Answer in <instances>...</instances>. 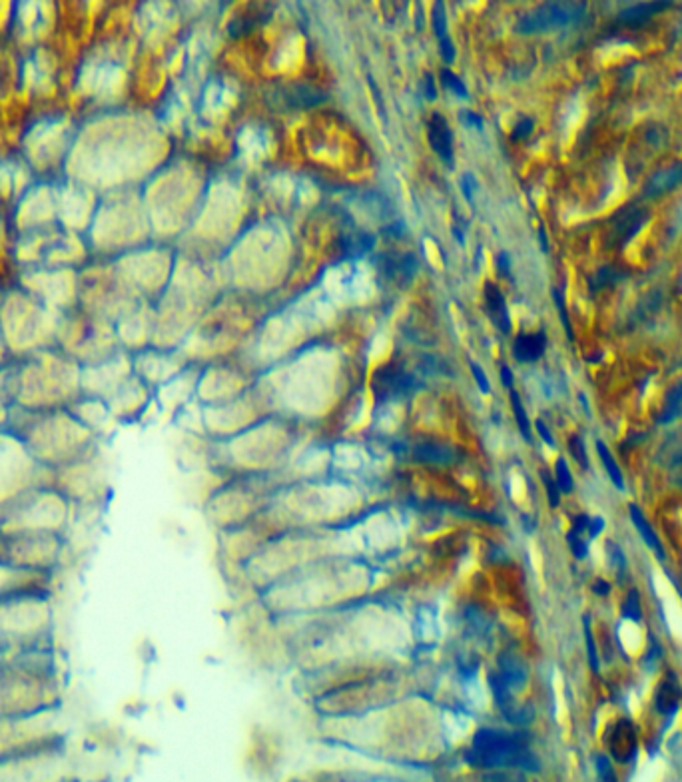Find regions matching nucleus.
I'll return each instance as SVG.
<instances>
[{"instance_id":"nucleus-31","label":"nucleus","mask_w":682,"mask_h":782,"mask_svg":"<svg viewBox=\"0 0 682 782\" xmlns=\"http://www.w3.org/2000/svg\"><path fill=\"white\" fill-rule=\"evenodd\" d=\"M596 774H598L600 782H616V772L611 761H609V757H605V755L596 757Z\"/></svg>"},{"instance_id":"nucleus-9","label":"nucleus","mask_w":682,"mask_h":782,"mask_svg":"<svg viewBox=\"0 0 682 782\" xmlns=\"http://www.w3.org/2000/svg\"><path fill=\"white\" fill-rule=\"evenodd\" d=\"M682 182V162H677L672 166H666L659 172L650 176L642 188V198H659L670 190H674Z\"/></svg>"},{"instance_id":"nucleus-46","label":"nucleus","mask_w":682,"mask_h":782,"mask_svg":"<svg viewBox=\"0 0 682 782\" xmlns=\"http://www.w3.org/2000/svg\"><path fill=\"white\" fill-rule=\"evenodd\" d=\"M539 241H541V248L543 252H549V246H547V236H545V230L539 228Z\"/></svg>"},{"instance_id":"nucleus-14","label":"nucleus","mask_w":682,"mask_h":782,"mask_svg":"<svg viewBox=\"0 0 682 782\" xmlns=\"http://www.w3.org/2000/svg\"><path fill=\"white\" fill-rule=\"evenodd\" d=\"M419 270V261L413 254H401V256H385L383 258V272L397 282H409Z\"/></svg>"},{"instance_id":"nucleus-30","label":"nucleus","mask_w":682,"mask_h":782,"mask_svg":"<svg viewBox=\"0 0 682 782\" xmlns=\"http://www.w3.org/2000/svg\"><path fill=\"white\" fill-rule=\"evenodd\" d=\"M585 643H587V654H589V665L594 673H598V654H596V647H594V637L591 625H589V619L585 617Z\"/></svg>"},{"instance_id":"nucleus-10","label":"nucleus","mask_w":682,"mask_h":782,"mask_svg":"<svg viewBox=\"0 0 682 782\" xmlns=\"http://www.w3.org/2000/svg\"><path fill=\"white\" fill-rule=\"evenodd\" d=\"M547 348V335L545 331L535 333H519L513 342V355L521 364H533L543 357Z\"/></svg>"},{"instance_id":"nucleus-42","label":"nucleus","mask_w":682,"mask_h":782,"mask_svg":"<svg viewBox=\"0 0 682 782\" xmlns=\"http://www.w3.org/2000/svg\"><path fill=\"white\" fill-rule=\"evenodd\" d=\"M602 529H605V521H602L600 517H591V525H589V537H598Z\"/></svg>"},{"instance_id":"nucleus-43","label":"nucleus","mask_w":682,"mask_h":782,"mask_svg":"<svg viewBox=\"0 0 682 782\" xmlns=\"http://www.w3.org/2000/svg\"><path fill=\"white\" fill-rule=\"evenodd\" d=\"M501 381L505 388H513V371L509 370V366H501Z\"/></svg>"},{"instance_id":"nucleus-40","label":"nucleus","mask_w":682,"mask_h":782,"mask_svg":"<svg viewBox=\"0 0 682 782\" xmlns=\"http://www.w3.org/2000/svg\"><path fill=\"white\" fill-rule=\"evenodd\" d=\"M535 427H537V434L541 435V439L547 443V445H555V437H552V434H550V429L545 425V421H541V419H537L535 421Z\"/></svg>"},{"instance_id":"nucleus-13","label":"nucleus","mask_w":682,"mask_h":782,"mask_svg":"<svg viewBox=\"0 0 682 782\" xmlns=\"http://www.w3.org/2000/svg\"><path fill=\"white\" fill-rule=\"evenodd\" d=\"M672 2L668 0H653V2H637V4H631L626 8H622L618 12V22L622 24H629V26H642L644 22H648L655 14H659L662 10L670 8Z\"/></svg>"},{"instance_id":"nucleus-23","label":"nucleus","mask_w":682,"mask_h":782,"mask_svg":"<svg viewBox=\"0 0 682 782\" xmlns=\"http://www.w3.org/2000/svg\"><path fill=\"white\" fill-rule=\"evenodd\" d=\"M555 483H557L561 493H571L574 489V479H572L571 469H569V463L563 457H559L555 463Z\"/></svg>"},{"instance_id":"nucleus-17","label":"nucleus","mask_w":682,"mask_h":782,"mask_svg":"<svg viewBox=\"0 0 682 782\" xmlns=\"http://www.w3.org/2000/svg\"><path fill=\"white\" fill-rule=\"evenodd\" d=\"M626 276H629V274H626L624 270H620V268H615V265H602V268H598L593 276L589 278V287H591V292H598V289H602V287H611V285H615V283L622 282Z\"/></svg>"},{"instance_id":"nucleus-38","label":"nucleus","mask_w":682,"mask_h":782,"mask_svg":"<svg viewBox=\"0 0 682 782\" xmlns=\"http://www.w3.org/2000/svg\"><path fill=\"white\" fill-rule=\"evenodd\" d=\"M423 94L427 96L429 102H433L437 98V88H435V80L431 74H425V78H423Z\"/></svg>"},{"instance_id":"nucleus-25","label":"nucleus","mask_w":682,"mask_h":782,"mask_svg":"<svg viewBox=\"0 0 682 782\" xmlns=\"http://www.w3.org/2000/svg\"><path fill=\"white\" fill-rule=\"evenodd\" d=\"M622 617L629 619V621H635L638 623L642 619V611H640V601H638V593L633 589L622 605Z\"/></svg>"},{"instance_id":"nucleus-39","label":"nucleus","mask_w":682,"mask_h":782,"mask_svg":"<svg viewBox=\"0 0 682 782\" xmlns=\"http://www.w3.org/2000/svg\"><path fill=\"white\" fill-rule=\"evenodd\" d=\"M497 270H499V274L505 276V278L511 276V258H509L507 252H499V254H497Z\"/></svg>"},{"instance_id":"nucleus-16","label":"nucleus","mask_w":682,"mask_h":782,"mask_svg":"<svg viewBox=\"0 0 682 782\" xmlns=\"http://www.w3.org/2000/svg\"><path fill=\"white\" fill-rule=\"evenodd\" d=\"M374 236L365 234V232H352V234H343L339 238L341 254L348 256V258H361V256L369 254L372 248H374Z\"/></svg>"},{"instance_id":"nucleus-32","label":"nucleus","mask_w":682,"mask_h":782,"mask_svg":"<svg viewBox=\"0 0 682 782\" xmlns=\"http://www.w3.org/2000/svg\"><path fill=\"white\" fill-rule=\"evenodd\" d=\"M541 477H543V483H545V491H547L549 505L550 507H559V505H561V491H559V487H557V483H555V477H550L547 471H543Z\"/></svg>"},{"instance_id":"nucleus-26","label":"nucleus","mask_w":682,"mask_h":782,"mask_svg":"<svg viewBox=\"0 0 682 782\" xmlns=\"http://www.w3.org/2000/svg\"><path fill=\"white\" fill-rule=\"evenodd\" d=\"M431 19H433V30H435V36L437 38H445V36H449L447 34V16H445V6H443V2H437V4H433V14H431Z\"/></svg>"},{"instance_id":"nucleus-5","label":"nucleus","mask_w":682,"mask_h":782,"mask_svg":"<svg viewBox=\"0 0 682 782\" xmlns=\"http://www.w3.org/2000/svg\"><path fill=\"white\" fill-rule=\"evenodd\" d=\"M607 744H609V750L615 757V761L622 762V764L633 761L638 753L637 728L633 726V722L631 720H618L611 728V733L607 735Z\"/></svg>"},{"instance_id":"nucleus-41","label":"nucleus","mask_w":682,"mask_h":782,"mask_svg":"<svg viewBox=\"0 0 682 782\" xmlns=\"http://www.w3.org/2000/svg\"><path fill=\"white\" fill-rule=\"evenodd\" d=\"M461 188L465 198H467V200H473V190H475V178H473V174L463 176Z\"/></svg>"},{"instance_id":"nucleus-1","label":"nucleus","mask_w":682,"mask_h":782,"mask_svg":"<svg viewBox=\"0 0 682 782\" xmlns=\"http://www.w3.org/2000/svg\"><path fill=\"white\" fill-rule=\"evenodd\" d=\"M465 762L479 770H541V762L533 753L528 735L523 728H479L465 753Z\"/></svg>"},{"instance_id":"nucleus-37","label":"nucleus","mask_w":682,"mask_h":782,"mask_svg":"<svg viewBox=\"0 0 682 782\" xmlns=\"http://www.w3.org/2000/svg\"><path fill=\"white\" fill-rule=\"evenodd\" d=\"M461 120L465 122V124H469V126H475L477 130H481V128H483V124H485L483 118H481L479 114L471 112V110H463Z\"/></svg>"},{"instance_id":"nucleus-34","label":"nucleus","mask_w":682,"mask_h":782,"mask_svg":"<svg viewBox=\"0 0 682 782\" xmlns=\"http://www.w3.org/2000/svg\"><path fill=\"white\" fill-rule=\"evenodd\" d=\"M533 126H535V122H533L531 118H521V120L517 122V126H515L513 134H511V138H513V140H523V138H527L528 134L533 132Z\"/></svg>"},{"instance_id":"nucleus-20","label":"nucleus","mask_w":682,"mask_h":782,"mask_svg":"<svg viewBox=\"0 0 682 782\" xmlns=\"http://www.w3.org/2000/svg\"><path fill=\"white\" fill-rule=\"evenodd\" d=\"M503 717L515 728H527L528 724L535 720V709L531 704H517L515 702L509 711L503 713Z\"/></svg>"},{"instance_id":"nucleus-36","label":"nucleus","mask_w":682,"mask_h":782,"mask_svg":"<svg viewBox=\"0 0 682 782\" xmlns=\"http://www.w3.org/2000/svg\"><path fill=\"white\" fill-rule=\"evenodd\" d=\"M439 48H441V56H443L445 62H453V60H455V46H453V43H451L449 36L441 38Z\"/></svg>"},{"instance_id":"nucleus-21","label":"nucleus","mask_w":682,"mask_h":782,"mask_svg":"<svg viewBox=\"0 0 682 782\" xmlns=\"http://www.w3.org/2000/svg\"><path fill=\"white\" fill-rule=\"evenodd\" d=\"M596 451H598V457H600V461H602V467L607 469V473H609L611 481L615 483V487H618V489L622 491V489H624V479H622V473H620V469H618V465H616L613 453L609 451V447H607L602 441H596Z\"/></svg>"},{"instance_id":"nucleus-15","label":"nucleus","mask_w":682,"mask_h":782,"mask_svg":"<svg viewBox=\"0 0 682 782\" xmlns=\"http://www.w3.org/2000/svg\"><path fill=\"white\" fill-rule=\"evenodd\" d=\"M679 700H681V687H679V683L670 676H666L664 680H662V685L659 687V691H657V698H655V707H657V711L659 713H662V715H674L677 713V709H679Z\"/></svg>"},{"instance_id":"nucleus-18","label":"nucleus","mask_w":682,"mask_h":782,"mask_svg":"<svg viewBox=\"0 0 682 782\" xmlns=\"http://www.w3.org/2000/svg\"><path fill=\"white\" fill-rule=\"evenodd\" d=\"M631 519H633V525L637 527V531L640 533V537L644 539V543L648 545L650 549H655L659 557H662V555H664V549H662V545H660L659 537H657V533L653 531V527L648 525V521L644 519L642 511L638 509L637 505H631Z\"/></svg>"},{"instance_id":"nucleus-7","label":"nucleus","mask_w":682,"mask_h":782,"mask_svg":"<svg viewBox=\"0 0 682 782\" xmlns=\"http://www.w3.org/2000/svg\"><path fill=\"white\" fill-rule=\"evenodd\" d=\"M429 144L433 152L437 154L449 168H453V134L447 120L441 114H433L429 120Z\"/></svg>"},{"instance_id":"nucleus-2","label":"nucleus","mask_w":682,"mask_h":782,"mask_svg":"<svg viewBox=\"0 0 682 782\" xmlns=\"http://www.w3.org/2000/svg\"><path fill=\"white\" fill-rule=\"evenodd\" d=\"M587 16V4L585 2H545L527 14H523L517 24L515 32L519 34H533V32H545L552 28H565L579 24Z\"/></svg>"},{"instance_id":"nucleus-22","label":"nucleus","mask_w":682,"mask_h":782,"mask_svg":"<svg viewBox=\"0 0 682 782\" xmlns=\"http://www.w3.org/2000/svg\"><path fill=\"white\" fill-rule=\"evenodd\" d=\"M511 405H513V413H515V421L519 425V431L525 437V441H533V434H531V421H528V415L523 407V401H521V395L517 391L511 390Z\"/></svg>"},{"instance_id":"nucleus-44","label":"nucleus","mask_w":682,"mask_h":782,"mask_svg":"<svg viewBox=\"0 0 682 782\" xmlns=\"http://www.w3.org/2000/svg\"><path fill=\"white\" fill-rule=\"evenodd\" d=\"M593 591L598 595V597H605V595H609V591H611V585L607 583V581H596L593 585Z\"/></svg>"},{"instance_id":"nucleus-19","label":"nucleus","mask_w":682,"mask_h":782,"mask_svg":"<svg viewBox=\"0 0 682 782\" xmlns=\"http://www.w3.org/2000/svg\"><path fill=\"white\" fill-rule=\"evenodd\" d=\"M682 413V383H679L677 388L668 391L666 395V403H664V410L660 413L659 423L660 425H666L670 421H674L679 415Z\"/></svg>"},{"instance_id":"nucleus-24","label":"nucleus","mask_w":682,"mask_h":782,"mask_svg":"<svg viewBox=\"0 0 682 782\" xmlns=\"http://www.w3.org/2000/svg\"><path fill=\"white\" fill-rule=\"evenodd\" d=\"M441 80H443V84L449 88L453 94H457L459 98H467L469 96V92H467V86L463 84V80L455 74V72H451L449 68H443L441 70Z\"/></svg>"},{"instance_id":"nucleus-27","label":"nucleus","mask_w":682,"mask_h":782,"mask_svg":"<svg viewBox=\"0 0 682 782\" xmlns=\"http://www.w3.org/2000/svg\"><path fill=\"white\" fill-rule=\"evenodd\" d=\"M552 300H555V305H557V309H559V316H561V322H563V326H565V329H567V337L572 342V327H571V320H569V313H567V307H565V298H563V292L559 289V287H552Z\"/></svg>"},{"instance_id":"nucleus-28","label":"nucleus","mask_w":682,"mask_h":782,"mask_svg":"<svg viewBox=\"0 0 682 782\" xmlns=\"http://www.w3.org/2000/svg\"><path fill=\"white\" fill-rule=\"evenodd\" d=\"M569 451H571V455L574 457V461L583 467V469H587L589 467V459H587V449H585V441L579 437V435H572L571 439H569Z\"/></svg>"},{"instance_id":"nucleus-11","label":"nucleus","mask_w":682,"mask_h":782,"mask_svg":"<svg viewBox=\"0 0 682 782\" xmlns=\"http://www.w3.org/2000/svg\"><path fill=\"white\" fill-rule=\"evenodd\" d=\"M413 457L421 463L429 465H453L459 455L457 449L439 441H421L413 447Z\"/></svg>"},{"instance_id":"nucleus-4","label":"nucleus","mask_w":682,"mask_h":782,"mask_svg":"<svg viewBox=\"0 0 682 782\" xmlns=\"http://www.w3.org/2000/svg\"><path fill=\"white\" fill-rule=\"evenodd\" d=\"M648 222V212L644 208H626L618 212L611 224V232L607 236L609 248H622L637 236Z\"/></svg>"},{"instance_id":"nucleus-6","label":"nucleus","mask_w":682,"mask_h":782,"mask_svg":"<svg viewBox=\"0 0 682 782\" xmlns=\"http://www.w3.org/2000/svg\"><path fill=\"white\" fill-rule=\"evenodd\" d=\"M497 674L501 676V680L505 683V687L511 693L521 691L527 685V665L515 652L505 651L499 654V659H497Z\"/></svg>"},{"instance_id":"nucleus-8","label":"nucleus","mask_w":682,"mask_h":782,"mask_svg":"<svg viewBox=\"0 0 682 782\" xmlns=\"http://www.w3.org/2000/svg\"><path fill=\"white\" fill-rule=\"evenodd\" d=\"M276 98L280 102H284L286 108H309V106L324 102L328 98V94L317 90V88L306 86V84H289V86L278 90Z\"/></svg>"},{"instance_id":"nucleus-3","label":"nucleus","mask_w":682,"mask_h":782,"mask_svg":"<svg viewBox=\"0 0 682 782\" xmlns=\"http://www.w3.org/2000/svg\"><path fill=\"white\" fill-rule=\"evenodd\" d=\"M419 388H421V381H419L417 375L407 371L403 366H397V364H387V366L379 368L372 377V390H374L375 399L379 403L409 397Z\"/></svg>"},{"instance_id":"nucleus-12","label":"nucleus","mask_w":682,"mask_h":782,"mask_svg":"<svg viewBox=\"0 0 682 782\" xmlns=\"http://www.w3.org/2000/svg\"><path fill=\"white\" fill-rule=\"evenodd\" d=\"M485 305H487V311H489L493 324L503 333H509L511 331V316H509L505 296L493 282L485 283Z\"/></svg>"},{"instance_id":"nucleus-35","label":"nucleus","mask_w":682,"mask_h":782,"mask_svg":"<svg viewBox=\"0 0 682 782\" xmlns=\"http://www.w3.org/2000/svg\"><path fill=\"white\" fill-rule=\"evenodd\" d=\"M646 140L653 142V144H657V146H662L668 140V132L664 130L662 126H650L648 132H646Z\"/></svg>"},{"instance_id":"nucleus-45","label":"nucleus","mask_w":682,"mask_h":782,"mask_svg":"<svg viewBox=\"0 0 682 782\" xmlns=\"http://www.w3.org/2000/svg\"><path fill=\"white\" fill-rule=\"evenodd\" d=\"M613 559H615V567L624 565V555H622V551H620V549H616L615 545H613Z\"/></svg>"},{"instance_id":"nucleus-29","label":"nucleus","mask_w":682,"mask_h":782,"mask_svg":"<svg viewBox=\"0 0 682 782\" xmlns=\"http://www.w3.org/2000/svg\"><path fill=\"white\" fill-rule=\"evenodd\" d=\"M567 543H569L572 555H574L576 559H585V557H587V553H589V545H587V541H585L583 535H579V533H574V531H569V533H567Z\"/></svg>"},{"instance_id":"nucleus-33","label":"nucleus","mask_w":682,"mask_h":782,"mask_svg":"<svg viewBox=\"0 0 682 782\" xmlns=\"http://www.w3.org/2000/svg\"><path fill=\"white\" fill-rule=\"evenodd\" d=\"M469 366H471L473 377H475V381H477L479 390L483 391V393H491V383H489V377L485 375V371L481 370V366H479L477 362H469Z\"/></svg>"}]
</instances>
